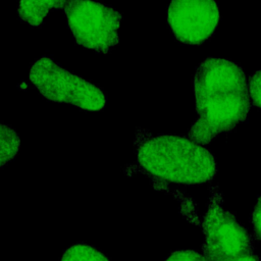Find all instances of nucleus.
<instances>
[{
    "label": "nucleus",
    "instance_id": "1",
    "mask_svg": "<svg viewBox=\"0 0 261 261\" xmlns=\"http://www.w3.org/2000/svg\"><path fill=\"white\" fill-rule=\"evenodd\" d=\"M193 87L198 113L188 133L193 142L209 144L221 133L230 132L246 120L251 99L247 76L240 64L208 57L197 67Z\"/></svg>",
    "mask_w": 261,
    "mask_h": 261
},
{
    "label": "nucleus",
    "instance_id": "2",
    "mask_svg": "<svg viewBox=\"0 0 261 261\" xmlns=\"http://www.w3.org/2000/svg\"><path fill=\"white\" fill-rule=\"evenodd\" d=\"M137 160L148 173L169 181L199 185L217 171L212 153L190 139L171 135H138Z\"/></svg>",
    "mask_w": 261,
    "mask_h": 261
},
{
    "label": "nucleus",
    "instance_id": "3",
    "mask_svg": "<svg viewBox=\"0 0 261 261\" xmlns=\"http://www.w3.org/2000/svg\"><path fill=\"white\" fill-rule=\"evenodd\" d=\"M30 81L44 98L53 102L89 111L102 110L106 105V96L98 86L64 69L48 56L33 63Z\"/></svg>",
    "mask_w": 261,
    "mask_h": 261
},
{
    "label": "nucleus",
    "instance_id": "4",
    "mask_svg": "<svg viewBox=\"0 0 261 261\" xmlns=\"http://www.w3.org/2000/svg\"><path fill=\"white\" fill-rule=\"evenodd\" d=\"M63 9L76 44L98 53H108L119 43L122 15L106 4L73 0L65 1Z\"/></svg>",
    "mask_w": 261,
    "mask_h": 261
},
{
    "label": "nucleus",
    "instance_id": "5",
    "mask_svg": "<svg viewBox=\"0 0 261 261\" xmlns=\"http://www.w3.org/2000/svg\"><path fill=\"white\" fill-rule=\"evenodd\" d=\"M221 203V195L213 190L203 222L202 249L207 261H225L254 253L250 234Z\"/></svg>",
    "mask_w": 261,
    "mask_h": 261
},
{
    "label": "nucleus",
    "instance_id": "6",
    "mask_svg": "<svg viewBox=\"0 0 261 261\" xmlns=\"http://www.w3.org/2000/svg\"><path fill=\"white\" fill-rule=\"evenodd\" d=\"M220 18L212 0H174L167 7V22L177 41L201 44L215 32Z\"/></svg>",
    "mask_w": 261,
    "mask_h": 261
},
{
    "label": "nucleus",
    "instance_id": "7",
    "mask_svg": "<svg viewBox=\"0 0 261 261\" xmlns=\"http://www.w3.org/2000/svg\"><path fill=\"white\" fill-rule=\"evenodd\" d=\"M64 3L65 1H20L17 11L21 20L32 27H39L52 9L61 7Z\"/></svg>",
    "mask_w": 261,
    "mask_h": 261
},
{
    "label": "nucleus",
    "instance_id": "8",
    "mask_svg": "<svg viewBox=\"0 0 261 261\" xmlns=\"http://www.w3.org/2000/svg\"><path fill=\"white\" fill-rule=\"evenodd\" d=\"M20 140L16 132L0 122V167L14 159L19 152Z\"/></svg>",
    "mask_w": 261,
    "mask_h": 261
},
{
    "label": "nucleus",
    "instance_id": "9",
    "mask_svg": "<svg viewBox=\"0 0 261 261\" xmlns=\"http://www.w3.org/2000/svg\"><path fill=\"white\" fill-rule=\"evenodd\" d=\"M60 261H110L105 254H103L96 247L77 243L68 247Z\"/></svg>",
    "mask_w": 261,
    "mask_h": 261
},
{
    "label": "nucleus",
    "instance_id": "10",
    "mask_svg": "<svg viewBox=\"0 0 261 261\" xmlns=\"http://www.w3.org/2000/svg\"><path fill=\"white\" fill-rule=\"evenodd\" d=\"M248 90L253 104L261 109V69L257 70L250 76L248 82Z\"/></svg>",
    "mask_w": 261,
    "mask_h": 261
},
{
    "label": "nucleus",
    "instance_id": "11",
    "mask_svg": "<svg viewBox=\"0 0 261 261\" xmlns=\"http://www.w3.org/2000/svg\"><path fill=\"white\" fill-rule=\"evenodd\" d=\"M164 261H207L203 255L193 250L175 251L170 254Z\"/></svg>",
    "mask_w": 261,
    "mask_h": 261
},
{
    "label": "nucleus",
    "instance_id": "12",
    "mask_svg": "<svg viewBox=\"0 0 261 261\" xmlns=\"http://www.w3.org/2000/svg\"><path fill=\"white\" fill-rule=\"evenodd\" d=\"M251 223L253 224L254 234L257 240L261 242V196H259L257 203L251 214Z\"/></svg>",
    "mask_w": 261,
    "mask_h": 261
},
{
    "label": "nucleus",
    "instance_id": "13",
    "mask_svg": "<svg viewBox=\"0 0 261 261\" xmlns=\"http://www.w3.org/2000/svg\"><path fill=\"white\" fill-rule=\"evenodd\" d=\"M225 261H258V257L254 253H251V254H245V255H242L229 260H225Z\"/></svg>",
    "mask_w": 261,
    "mask_h": 261
}]
</instances>
